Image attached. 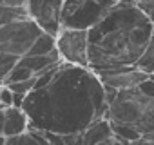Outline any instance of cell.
I'll return each mask as SVG.
<instances>
[{
    "mask_svg": "<svg viewBox=\"0 0 154 145\" xmlns=\"http://www.w3.org/2000/svg\"><path fill=\"white\" fill-rule=\"evenodd\" d=\"M22 109L29 120L27 129L82 132L93 122L105 118V87L91 67L58 62L35 76V87L24 96Z\"/></svg>",
    "mask_w": 154,
    "mask_h": 145,
    "instance_id": "obj_1",
    "label": "cell"
},
{
    "mask_svg": "<svg viewBox=\"0 0 154 145\" xmlns=\"http://www.w3.org/2000/svg\"><path fill=\"white\" fill-rule=\"evenodd\" d=\"M150 40V20L138 9L134 0H120L98 24L87 29L89 67L94 72L132 67Z\"/></svg>",
    "mask_w": 154,
    "mask_h": 145,
    "instance_id": "obj_2",
    "label": "cell"
},
{
    "mask_svg": "<svg viewBox=\"0 0 154 145\" xmlns=\"http://www.w3.org/2000/svg\"><path fill=\"white\" fill-rule=\"evenodd\" d=\"M105 118L109 122H120L132 125L141 136L154 131V98L145 96L138 87L116 91L107 105Z\"/></svg>",
    "mask_w": 154,
    "mask_h": 145,
    "instance_id": "obj_3",
    "label": "cell"
},
{
    "mask_svg": "<svg viewBox=\"0 0 154 145\" xmlns=\"http://www.w3.org/2000/svg\"><path fill=\"white\" fill-rule=\"evenodd\" d=\"M120 0H63L60 26L67 29H91Z\"/></svg>",
    "mask_w": 154,
    "mask_h": 145,
    "instance_id": "obj_4",
    "label": "cell"
},
{
    "mask_svg": "<svg viewBox=\"0 0 154 145\" xmlns=\"http://www.w3.org/2000/svg\"><path fill=\"white\" fill-rule=\"evenodd\" d=\"M40 33L42 29L31 18L0 26V51L20 58L29 51V47Z\"/></svg>",
    "mask_w": 154,
    "mask_h": 145,
    "instance_id": "obj_5",
    "label": "cell"
},
{
    "mask_svg": "<svg viewBox=\"0 0 154 145\" xmlns=\"http://www.w3.org/2000/svg\"><path fill=\"white\" fill-rule=\"evenodd\" d=\"M56 38V51L62 62L89 67L87 60V29H67L60 27Z\"/></svg>",
    "mask_w": 154,
    "mask_h": 145,
    "instance_id": "obj_6",
    "label": "cell"
},
{
    "mask_svg": "<svg viewBox=\"0 0 154 145\" xmlns=\"http://www.w3.org/2000/svg\"><path fill=\"white\" fill-rule=\"evenodd\" d=\"M63 0H26L27 17L47 35L56 36L60 31V15Z\"/></svg>",
    "mask_w": 154,
    "mask_h": 145,
    "instance_id": "obj_7",
    "label": "cell"
},
{
    "mask_svg": "<svg viewBox=\"0 0 154 145\" xmlns=\"http://www.w3.org/2000/svg\"><path fill=\"white\" fill-rule=\"evenodd\" d=\"M103 87L114 89V91H125L136 87L141 80H145L149 75L141 72L140 69L132 67H118V69H105L96 72Z\"/></svg>",
    "mask_w": 154,
    "mask_h": 145,
    "instance_id": "obj_8",
    "label": "cell"
},
{
    "mask_svg": "<svg viewBox=\"0 0 154 145\" xmlns=\"http://www.w3.org/2000/svg\"><path fill=\"white\" fill-rule=\"evenodd\" d=\"M58 62H62V58H60V54H58L56 49L51 51V53H47V54H24V56L18 58V63L24 65V67H27L35 76H38V75H42V72L49 71Z\"/></svg>",
    "mask_w": 154,
    "mask_h": 145,
    "instance_id": "obj_9",
    "label": "cell"
},
{
    "mask_svg": "<svg viewBox=\"0 0 154 145\" xmlns=\"http://www.w3.org/2000/svg\"><path fill=\"white\" fill-rule=\"evenodd\" d=\"M27 127H29V120H27L22 107H6L4 109V131H2V134L6 138L22 134L24 131H27Z\"/></svg>",
    "mask_w": 154,
    "mask_h": 145,
    "instance_id": "obj_10",
    "label": "cell"
},
{
    "mask_svg": "<svg viewBox=\"0 0 154 145\" xmlns=\"http://www.w3.org/2000/svg\"><path fill=\"white\" fill-rule=\"evenodd\" d=\"M111 136H112V129H111V122L107 118H100L82 131L84 145H98L100 141H103Z\"/></svg>",
    "mask_w": 154,
    "mask_h": 145,
    "instance_id": "obj_11",
    "label": "cell"
},
{
    "mask_svg": "<svg viewBox=\"0 0 154 145\" xmlns=\"http://www.w3.org/2000/svg\"><path fill=\"white\" fill-rule=\"evenodd\" d=\"M4 145H51V143L47 141V138L44 136L42 131H38V129H27L22 134L6 138Z\"/></svg>",
    "mask_w": 154,
    "mask_h": 145,
    "instance_id": "obj_12",
    "label": "cell"
},
{
    "mask_svg": "<svg viewBox=\"0 0 154 145\" xmlns=\"http://www.w3.org/2000/svg\"><path fill=\"white\" fill-rule=\"evenodd\" d=\"M54 49H56V38L53 35H47V33L42 31L26 54H47Z\"/></svg>",
    "mask_w": 154,
    "mask_h": 145,
    "instance_id": "obj_13",
    "label": "cell"
},
{
    "mask_svg": "<svg viewBox=\"0 0 154 145\" xmlns=\"http://www.w3.org/2000/svg\"><path fill=\"white\" fill-rule=\"evenodd\" d=\"M111 129H112V136L118 138L122 143H131L138 138H141V134L132 127V125H127V123H120V122H111Z\"/></svg>",
    "mask_w": 154,
    "mask_h": 145,
    "instance_id": "obj_14",
    "label": "cell"
},
{
    "mask_svg": "<svg viewBox=\"0 0 154 145\" xmlns=\"http://www.w3.org/2000/svg\"><path fill=\"white\" fill-rule=\"evenodd\" d=\"M29 18L26 8H17V6H0V26H6L17 20H24Z\"/></svg>",
    "mask_w": 154,
    "mask_h": 145,
    "instance_id": "obj_15",
    "label": "cell"
},
{
    "mask_svg": "<svg viewBox=\"0 0 154 145\" xmlns=\"http://www.w3.org/2000/svg\"><path fill=\"white\" fill-rule=\"evenodd\" d=\"M134 67L140 69L141 72H145V75H152L154 72V36H152L150 44L147 45V49L138 58V62L134 63Z\"/></svg>",
    "mask_w": 154,
    "mask_h": 145,
    "instance_id": "obj_16",
    "label": "cell"
},
{
    "mask_svg": "<svg viewBox=\"0 0 154 145\" xmlns=\"http://www.w3.org/2000/svg\"><path fill=\"white\" fill-rule=\"evenodd\" d=\"M35 75L27 69V67H24V65H20L18 62H17V65L6 75V78L2 80V84L6 85V84H13V82H22V80H29V78H33Z\"/></svg>",
    "mask_w": 154,
    "mask_h": 145,
    "instance_id": "obj_17",
    "label": "cell"
},
{
    "mask_svg": "<svg viewBox=\"0 0 154 145\" xmlns=\"http://www.w3.org/2000/svg\"><path fill=\"white\" fill-rule=\"evenodd\" d=\"M18 62V56L15 54H8V53H2L0 51V84H2V80L6 78V75L17 65Z\"/></svg>",
    "mask_w": 154,
    "mask_h": 145,
    "instance_id": "obj_18",
    "label": "cell"
},
{
    "mask_svg": "<svg viewBox=\"0 0 154 145\" xmlns=\"http://www.w3.org/2000/svg\"><path fill=\"white\" fill-rule=\"evenodd\" d=\"M13 93H20V94H27L33 87H35V76L29 80H22V82H13V84H6Z\"/></svg>",
    "mask_w": 154,
    "mask_h": 145,
    "instance_id": "obj_19",
    "label": "cell"
},
{
    "mask_svg": "<svg viewBox=\"0 0 154 145\" xmlns=\"http://www.w3.org/2000/svg\"><path fill=\"white\" fill-rule=\"evenodd\" d=\"M134 4L150 22L154 20V0H134Z\"/></svg>",
    "mask_w": 154,
    "mask_h": 145,
    "instance_id": "obj_20",
    "label": "cell"
},
{
    "mask_svg": "<svg viewBox=\"0 0 154 145\" xmlns=\"http://www.w3.org/2000/svg\"><path fill=\"white\" fill-rule=\"evenodd\" d=\"M136 87H138V91H140V93H143L145 96L154 98V80H152L150 76H147L145 80H141Z\"/></svg>",
    "mask_w": 154,
    "mask_h": 145,
    "instance_id": "obj_21",
    "label": "cell"
},
{
    "mask_svg": "<svg viewBox=\"0 0 154 145\" xmlns=\"http://www.w3.org/2000/svg\"><path fill=\"white\" fill-rule=\"evenodd\" d=\"M0 103L4 107H11V103H13V91L4 84L0 85Z\"/></svg>",
    "mask_w": 154,
    "mask_h": 145,
    "instance_id": "obj_22",
    "label": "cell"
},
{
    "mask_svg": "<svg viewBox=\"0 0 154 145\" xmlns=\"http://www.w3.org/2000/svg\"><path fill=\"white\" fill-rule=\"evenodd\" d=\"M63 145H84L82 132H71V134H63Z\"/></svg>",
    "mask_w": 154,
    "mask_h": 145,
    "instance_id": "obj_23",
    "label": "cell"
},
{
    "mask_svg": "<svg viewBox=\"0 0 154 145\" xmlns=\"http://www.w3.org/2000/svg\"><path fill=\"white\" fill-rule=\"evenodd\" d=\"M42 132L51 145H63V134H56V132H49V131H42Z\"/></svg>",
    "mask_w": 154,
    "mask_h": 145,
    "instance_id": "obj_24",
    "label": "cell"
},
{
    "mask_svg": "<svg viewBox=\"0 0 154 145\" xmlns=\"http://www.w3.org/2000/svg\"><path fill=\"white\" fill-rule=\"evenodd\" d=\"M26 4V0H0V6H17L22 8Z\"/></svg>",
    "mask_w": 154,
    "mask_h": 145,
    "instance_id": "obj_25",
    "label": "cell"
},
{
    "mask_svg": "<svg viewBox=\"0 0 154 145\" xmlns=\"http://www.w3.org/2000/svg\"><path fill=\"white\" fill-rule=\"evenodd\" d=\"M24 96H26V94H20V93H13V103H11V107H22Z\"/></svg>",
    "mask_w": 154,
    "mask_h": 145,
    "instance_id": "obj_26",
    "label": "cell"
},
{
    "mask_svg": "<svg viewBox=\"0 0 154 145\" xmlns=\"http://www.w3.org/2000/svg\"><path fill=\"white\" fill-rule=\"evenodd\" d=\"M98 145H125V143H122L118 138H114V136H111V138H107V140H103V141H100Z\"/></svg>",
    "mask_w": 154,
    "mask_h": 145,
    "instance_id": "obj_27",
    "label": "cell"
},
{
    "mask_svg": "<svg viewBox=\"0 0 154 145\" xmlns=\"http://www.w3.org/2000/svg\"><path fill=\"white\" fill-rule=\"evenodd\" d=\"M127 145H154V143L147 141L145 138H138V140H134V141H131V143H127Z\"/></svg>",
    "mask_w": 154,
    "mask_h": 145,
    "instance_id": "obj_28",
    "label": "cell"
},
{
    "mask_svg": "<svg viewBox=\"0 0 154 145\" xmlns=\"http://www.w3.org/2000/svg\"><path fill=\"white\" fill-rule=\"evenodd\" d=\"M141 138H145L147 141H150V143H154V131H149V132H145Z\"/></svg>",
    "mask_w": 154,
    "mask_h": 145,
    "instance_id": "obj_29",
    "label": "cell"
},
{
    "mask_svg": "<svg viewBox=\"0 0 154 145\" xmlns=\"http://www.w3.org/2000/svg\"><path fill=\"white\" fill-rule=\"evenodd\" d=\"M4 131V109H0V134Z\"/></svg>",
    "mask_w": 154,
    "mask_h": 145,
    "instance_id": "obj_30",
    "label": "cell"
},
{
    "mask_svg": "<svg viewBox=\"0 0 154 145\" xmlns=\"http://www.w3.org/2000/svg\"><path fill=\"white\" fill-rule=\"evenodd\" d=\"M6 143V136L4 134H0V145H4Z\"/></svg>",
    "mask_w": 154,
    "mask_h": 145,
    "instance_id": "obj_31",
    "label": "cell"
},
{
    "mask_svg": "<svg viewBox=\"0 0 154 145\" xmlns=\"http://www.w3.org/2000/svg\"><path fill=\"white\" fill-rule=\"evenodd\" d=\"M150 24H152V36H154V20H152Z\"/></svg>",
    "mask_w": 154,
    "mask_h": 145,
    "instance_id": "obj_32",
    "label": "cell"
},
{
    "mask_svg": "<svg viewBox=\"0 0 154 145\" xmlns=\"http://www.w3.org/2000/svg\"><path fill=\"white\" fill-rule=\"evenodd\" d=\"M149 76H150V78H152V80H154V72H152V75H149Z\"/></svg>",
    "mask_w": 154,
    "mask_h": 145,
    "instance_id": "obj_33",
    "label": "cell"
},
{
    "mask_svg": "<svg viewBox=\"0 0 154 145\" xmlns=\"http://www.w3.org/2000/svg\"><path fill=\"white\" fill-rule=\"evenodd\" d=\"M0 109H6V107H4V105H2V103H0Z\"/></svg>",
    "mask_w": 154,
    "mask_h": 145,
    "instance_id": "obj_34",
    "label": "cell"
},
{
    "mask_svg": "<svg viewBox=\"0 0 154 145\" xmlns=\"http://www.w3.org/2000/svg\"><path fill=\"white\" fill-rule=\"evenodd\" d=\"M0 85H2V84H0Z\"/></svg>",
    "mask_w": 154,
    "mask_h": 145,
    "instance_id": "obj_35",
    "label": "cell"
}]
</instances>
